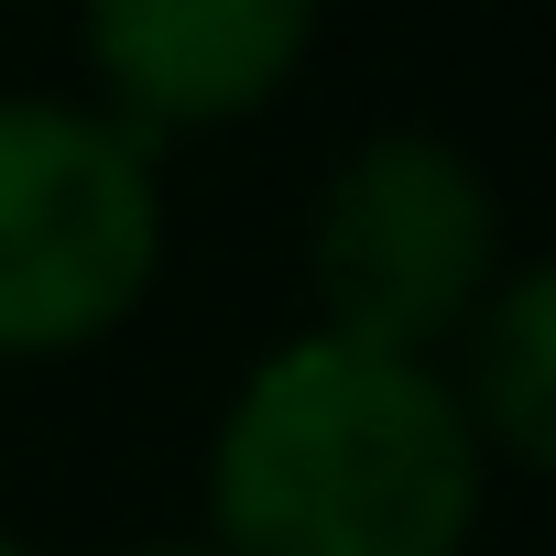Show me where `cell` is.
<instances>
[{
	"instance_id": "obj_4",
	"label": "cell",
	"mask_w": 556,
	"mask_h": 556,
	"mask_svg": "<svg viewBox=\"0 0 556 556\" xmlns=\"http://www.w3.org/2000/svg\"><path fill=\"white\" fill-rule=\"evenodd\" d=\"M317 23H328V0H77L110 121H131L153 153L175 131L273 110L295 88V66L317 55Z\"/></svg>"
},
{
	"instance_id": "obj_6",
	"label": "cell",
	"mask_w": 556,
	"mask_h": 556,
	"mask_svg": "<svg viewBox=\"0 0 556 556\" xmlns=\"http://www.w3.org/2000/svg\"><path fill=\"white\" fill-rule=\"evenodd\" d=\"M131 556H218V545H131Z\"/></svg>"
},
{
	"instance_id": "obj_2",
	"label": "cell",
	"mask_w": 556,
	"mask_h": 556,
	"mask_svg": "<svg viewBox=\"0 0 556 556\" xmlns=\"http://www.w3.org/2000/svg\"><path fill=\"white\" fill-rule=\"evenodd\" d=\"M164 285V153L77 99H0V361H66Z\"/></svg>"
},
{
	"instance_id": "obj_1",
	"label": "cell",
	"mask_w": 556,
	"mask_h": 556,
	"mask_svg": "<svg viewBox=\"0 0 556 556\" xmlns=\"http://www.w3.org/2000/svg\"><path fill=\"white\" fill-rule=\"evenodd\" d=\"M491 447L437 361L328 328L262 350L207 437L218 556H469Z\"/></svg>"
},
{
	"instance_id": "obj_7",
	"label": "cell",
	"mask_w": 556,
	"mask_h": 556,
	"mask_svg": "<svg viewBox=\"0 0 556 556\" xmlns=\"http://www.w3.org/2000/svg\"><path fill=\"white\" fill-rule=\"evenodd\" d=\"M0 556H34V545H23V534H12V523H0Z\"/></svg>"
},
{
	"instance_id": "obj_5",
	"label": "cell",
	"mask_w": 556,
	"mask_h": 556,
	"mask_svg": "<svg viewBox=\"0 0 556 556\" xmlns=\"http://www.w3.org/2000/svg\"><path fill=\"white\" fill-rule=\"evenodd\" d=\"M447 382H458V404H469V426H480L491 458L556 480V251H534V262L502 273V295L458 339Z\"/></svg>"
},
{
	"instance_id": "obj_3",
	"label": "cell",
	"mask_w": 556,
	"mask_h": 556,
	"mask_svg": "<svg viewBox=\"0 0 556 556\" xmlns=\"http://www.w3.org/2000/svg\"><path fill=\"white\" fill-rule=\"evenodd\" d=\"M502 273H513L502 186L480 175L469 142L426 121L361 131L306 207V295H317V328L350 350H393V361L458 350L502 295Z\"/></svg>"
}]
</instances>
